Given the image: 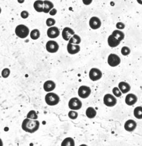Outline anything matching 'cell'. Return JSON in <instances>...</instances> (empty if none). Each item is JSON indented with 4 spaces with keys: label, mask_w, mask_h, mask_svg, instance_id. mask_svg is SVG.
I'll return each mask as SVG.
<instances>
[{
    "label": "cell",
    "mask_w": 142,
    "mask_h": 146,
    "mask_svg": "<svg viewBox=\"0 0 142 146\" xmlns=\"http://www.w3.org/2000/svg\"><path fill=\"white\" fill-rule=\"evenodd\" d=\"M40 123L37 120L26 118L21 124V128L25 132L29 133H34L39 129Z\"/></svg>",
    "instance_id": "cell-1"
},
{
    "label": "cell",
    "mask_w": 142,
    "mask_h": 146,
    "mask_svg": "<svg viewBox=\"0 0 142 146\" xmlns=\"http://www.w3.org/2000/svg\"><path fill=\"white\" fill-rule=\"evenodd\" d=\"M45 101L48 105L55 106L60 102V97L55 93L50 92L46 94L45 97Z\"/></svg>",
    "instance_id": "cell-2"
},
{
    "label": "cell",
    "mask_w": 142,
    "mask_h": 146,
    "mask_svg": "<svg viewBox=\"0 0 142 146\" xmlns=\"http://www.w3.org/2000/svg\"><path fill=\"white\" fill-rule=\"evenodd\" d=\"M15 33L17 36L21 38H24L28 36L29 29L24 25H19L15 29Z\"/></svg>",
    "instance_id": "cell-3"
},
{
    "label": "cell",
    "mask_w": 142,
    "mask_h": 146,
    "mask_svg": "<svg viewBox=\"0 0 142 146\" xmlns=\"http://www.w3.org/2000/svg\"><path fill=\"white\" fill-rule=\"evenodd\" d=\"M68 106L72 110H79L82 107V102L78 98H72L69 101Z\"/></svg>",
    "instance_id": "cell-4"
},
{
    "label": "cell",
    "mask_w": 142,
    "mask_h": 146,
    "mask_svg": "<svg viewBox=\"0 0 142 146\" xmlns=\"http://www.w3.org/2000/svg\"><path fill=\"white\" fill-rule=\"evenodd\" d=\"M103 103L108 107H112L117 104V100L113 95L106 94L103 98Z\"/></svg>",
    "instance_id": "cell-5"
},
{
    "label": "cell",
    "mask_w": 142,
    "mask_h": 146,
    "mask_svg": "<svg viewBox=\"0 0 142 146\" xmlns=\"http://www.w3.org/2000/svg\"><path fill=\"white\" fill-rule=\"evenodd\" d=\"M91 94V89L89 86L83 85L80 86L78 91V96L82 99H86L89 97Z\"/></svg>",
    "instance_id": "cell-6"
},
{
    "label": "cell",
    "mask_w": 142,
    "mask_h": 146,
    "mask_svg": "<svg viewBox=\"0 0 142 146\" xmlns=\"http://www.w3.org/2000/svg\"><path fill=\"white\" fill-rule=\"evenodd\" d=\"M89 76L92 81H96L101 78L102 73L100 69L96 68H93L89 71Z\"/></svg>",
    "instance_id": "cell-7"
},
{
    "label": "cell",
    "mask_w": 142,
    "mask_h": 146,
    "mask_svg": "<svg viewBox=\"0 0 142 146\" xmlns=\"http://www.w3.org/2000/svg\"><path fill=\"white\" fill-rule=\"evenodd\" d=\"M120 58L116 54H110L108 58V63L111 67H116L120 64Z\"/></svg>",
    "instance_id": "cell-8"
},
{
    "label": "cell",
    "mask_w": 142,
    "mask_h": 146,
    "mask_svg": "<svg viewBox=\"0 0 142 146\" xmlns=\"http://www.w3.org/2000/svg\"><path fill=\"white\" fill-rule=\"evenodd\" d=\"M59 46L57 42L54 41H49L46 43V49L50 53H55L58 51Z\"/></svg>",
    "instance_id": "cell-9"
},
{
    "label": "cell",
    "mask_w": 142,
    "mask_h": 146,
    "mask_svg": "<svg viewBox=\"0 0 142 146\" xmlns=\"http://www.w3.org/2000/svg\"><path fill=\"white\" fill-rule=\"evenodd\" d=\"M137 127V123L133 119L127 120L124 124V129L127 132H133Z\"/></svg>",
    "instance_id": "cell-10"
},
{
    "label": "cell",
    "mask_w": 142,
    "mask_h": 146,
    "mask_svg": "<svg viewBox=\"0 0 142 146\" xmlns=\"http://www.w3.org/2000/svg\"><path fill=\"white\" fill-rule=\"evenodd\" d=\"M89 26L93 29H99L101 26V20L96 17H92L89 21Z\"/></svg>",
    "instance_id": "cell-11"
},
{
    "label": "cell",
    "mask_w": 142,
    "mask_h": 146,
    "mask_svg": "<svg viewBox=\"0 0 142 146\" xmlns=\"http://www.w3.org/2000/svg\"><path fill=\"white\" fill-rule=\"evenodd\" d=\"M60 31L57 27H51L48 29L47 35L49 38H55L60 35Z\"/></svg>",
    "instance_id": "cell-12"
},
{
    "label": "cell",
    "mask_w": 142,
    "mask_h": 146,
    "mask_svg": "<svg viewBox=\"0 0 142 146\" xmlns=\"http://www.w3.org/2000/svg\"><path fill=\"white\" fill-rule=\"evenodd\" d=\"M75 34V32L73 29L69 27H65L62 32V36L65 41H69L71 36Z\"/></svg>",
    "instance_id": "cell-13"
},
{
    "label": "cell",
    "mask_w": 142,
    "mask_h": 146,
    "mask_svg": "<svg viewBox=\"0 0 142 146\" xmlns=\"http://www.w3.org/2000/svg\"><path fill=\"white\" fill-rule=\"evenodd\" d=\"M137 100H138V98L135 94H129L126 96L125 102L127 105L133 106L137 102Z\"/></svg>",
    "instance_id": "cell-14"
},
{
    "label": "cell",
    "mask_w": 142,
    "mask_h": 146,
    "mask_svg": "<svg viewBox=\"0 0 142 146\" xmlns=\"http://www.w3.org/2000/svg\"><path fill=\"white\" fill-rule=\"evenodd\" d=\"M118 89L120 90L122 94H125L128 93L131 89L130 85L125 82H121L118 84Z\"/></svg>",
    "instance_id": "cell-15"
},
{
    "label": "cell",
    "mask_w": 142,
    "mask_h": 146,
    "mask_svg": "<svg viewBox=\"0 0 142 146\" xmlns=\"http://www.w3.org/2000/svg\"><path fill=\"white\" fill-rule=\"evenodd\" d=\"M56 87L55 83L51 80H49L45 82L43 85V89L46 92H51L55 89Z\"/></svg>",
    "instance_id": "cell-16"
},
{
    "label": "cell",
    "mask_w": 142,
    "mask_h": 146,
    "mask_svg": "<svg viewBox=\"0 0 142 146\" xmlns=\"http://www.w3.org/2000/svg\"><path fill=\"white\" fill-rule=\"evenodd\" d=\"M67 51L69 54H75L79 52L81 50V47L79 45H73L68 43L67 45Z\"/></svg>",
    "instance_id": "cell-17"
},
{
    "label": "cell",
    "mask_w": 142,
    "mask_h": 146,
    "mask_svg": "<svg viewBox=\"0 0 142 146\" xmlns=\"http://www.w3.org/2000/svg\"><path fill=\"white\" fill-rule=\"evenodd\" d=\"M108 43L111 48H115L120 44V42L111 35L108 38Z\"/></svg>",
    "instance_id": "cell-18"
},
{
    "label": "cell",
    "mask_w": 142,
    "mask_h": 146,
    "mask_svg": "<svg viewBox=\"0 0 142 146\" xmlns=\"http://www.w3.org/2000/svg\"><path fill=\"white\" fill-rule=\"evenodd\" d=\"M96 114L97 112L93 107H89L86 110V115L89 118H94L96 116Z\"/></svg>",
    "instance_id": "cell-19"
},
{
    "label": "cell",
    "mask_w": 142,
    "mask_h": 146,
    "mask_svg": "<svg viewBox=\"0 0 142 146\" xmlns=\"http://www.w3.org/2000/svg\"><path fill=\"white\" fill-rule=\"evenodd\" d=\"M61 146H75V142L73 138L67 137L61 142Z\"/></svg>",
    "instance_id": "cell-20"
},
{
    "label": "cell",
    "mask_w": 142,
    "mask_h": 146,
    "mask_svg": "<svg viewBox=\"0 0 142 146\" xmlns=\"http://www.w3.org/2000/svg\"><path fill=\"white\" fill-rule=\"evenodd\" d=\"M34 8L38 12H43L44 3L42 1H36L34 3Z\"/></svg>",
    "instance_id": "cell-21"
},
{
    "label": "cell",
    "mask_w": 142,
    "mask_h": 146,
    "mask_svg": "<svg viewBox=\"0 0 142 146\" xmlns=\"http://www.w3.org/2000/svg\"><path fill=\"white\" fill-rule=\"evenodd\" d=\"M44 8H43V12L45 13H49L52 9H53L54 5L53 3L49 1H44Z\"/></svg>",
    "instance_id": "cell-22"
},
{
    "label": "cell",
    "mask_w": 142,
    "mask_h": 146,
    "mask_svg": "<svg viewBox=\"0 0 142 146\" xmlns=\"http://www.w3.org/2000/svg\"><path fill=\"white\" fill-rule=\"evenodd\" d=\"M112 35L120 42L123 40L124 38H125V34L122 31H119V30L114 31V32H112Z\"/></svg>",
    "instance_id": "cell-23"
},
{
    "label": "cell",
    "mask_w": 142,
    "mask_h": 146,
    "mask_svg": "<svg viewBox=\"0 0 142 146\" xmlns=\"http://www.w3.org/2000/svg\"><path fill=\"white\" fill-rule=\"evenodd\" d=\"M81 42V38L80 36L76 34H74L73 37H71L69 40V44H75L78 45Z\"/></svg>",
    "instance_id": "cell-24"
},
{
    "label": "cell",
    "mask_w": 142,
    "mask_h": 146,
    "mask_svg": "<svg viewBox=\"0 0 142 146\" xmlns=\"http://www.w3.org/2000/svg\"><path fill=\"white\" fill-rule=\"evenodd\" d=\"M134 115L135 117L138 119H142V106H138L136 107L134 110Z\"/></svg>",
    "instance_id": "cell-25"
},
{
    "label": "cell",
    "mask_w": 142,
    "mask_h": 146,
    "mask_svg": "<svg viewBox=\"0 0 142 146\" xmlns=\"http://www.w3.org/2000/svg\"><path fill=\"white\" fill-rule=\"evenodd\" d=\"M30 35L32 40H36L40 37V32L38 29H33V31L31 32Z\"/></svg>",
    "instance_id": "cell-26"
},
{
    "label": "cell",
    "mask_w": 142,
    "mask_h": 146,
    "mask_svg": "<svg viewBox=\"0 0 142 146\" xmlns=\"http://www.w3.org/2000/svg\"><path fill=\"white\" fill-rule=\"evenodd\" d=\"M27 118L33 120H37L38 119V115L35 110H30L27 115Z\"/></svg>",
    "instance_id": "cell-27"
},
{
    "label": "cell",
    "mask_w": 142,
    "mask_h": 146,
    "mask_svg": "<svg viewBox=\"0 0 142 146\" xmlns=\"http://www.w3.org/2000/svg\"><path fill=\"white\" fill-rule=\"evenodd\" d=\"M78 116V113L75 111V110H71L68 113V117L71 119H73V120L76 119H77Z\"/></svg>",
    "instance_id": "cell-28"
},
{
    "label": "cell",
    "mask_w": 142,
    "mask_h": 146,
    "mask_svg": "<svg viewBox=\"0 0 142 146\" xmlns=\"http://www.w3.org/2000/svg\"><path fill=\"white\" fill-rule=\"evenodd\" d=\"M121 52H122V54L123 56H127V55L130 54V49L127 46H124V47L122 48Z\"/></svg>",
    "instance_id": "cell-29"
},
{
    "label": "cell",
    "mask_w": 142,
    "mask_h": 146,
    "mask_svg": "<svg viewBox=\"0 0 142 146\" xmlns=\"http://www.w3.org/2000/svg\"><path fill=\"white\" fill-rule=\"evenodd\" d=\"M112 92L116 97H120L122 96V93L117 87L114 88V89H112Z\"/></svg>",
    "instance_id": "cell-30"
},
{
    "label": "cell",
    "mask_w": 142,
    "mask_h": 146,
    "mask_svg": "<svg viewBox=\"0 0 142 146\" xmlns=\"http://www.w3.org/2000/svg\"><path fill=\"white\" fill-rule=\"evenodd\" d=\"M10 74V70L8 68H5L2 71V76L3 78H7L9 77Z\"/></svg>",
    "instance_id": "cell-31"
},
{
    "label": "cell",
    "mask_w": 142,
    "mask_h": 146,
    "mask_svg": "<svg viewBox=\"0 0 142 146\" xmlns=\"http://www.w3.org/2000/svg\"><path fill=\"white\" fill-rule=\"evenodd\" d=\"M55 21L53 19V18H48L46 21V25L49 27H51V26H52L53 25H54L55 24Z\"/></svg>",
    "instance_id": "cell-32"
},
{
    "label": "cell",
    "mask_w": 142,
    "mask_h": 146,
    "mask_svg": "<svg viewBox=\"0 0 142 146\" xmlns=\"http://www.w3.org/2000/svg\"><path fill=\"white\" fill-rule=\"evenodd\" d=\"M116 27L119 29H123L125 27V25L121 22H119L116 24Z\"/></svg>",
    "instance_id": "cell-33"
},
{
    "label": "cell",
    "mask_w": 142,
    "mask_h": 146,
    "mask_svg": "<svg viewBox=\"0 0 142 146\" xmlns=\"http://www.w3.org/2000/svg\"><path fill=\"white\" fill-rule=\"evenodd\" d=\"M29 16V13L26 11H23L21 12V17L24 18V19H26Z\"/></svg>",
    "instance_id": "cell-34"
},
{
    "label": "cell",
    "mask_w": 142,
    "mask_h": 146,
    "mask_svg": "<svg viewBox=\"0 0 142 146\" xmlns=\"http://www.w3.org/2000/svg\"><path fill=\"white\" fill-rule=\"evenodd\" d=\"M57 13V10L55 9H53L52 10H51L50 12L49 13L51 16H54L56 15V13Z\"/></svg>",
    "instance_id": "cell-35"
},
{
    "label": "cell",
    "mask_w": 142,
    "mask_h": 146,
    "mask_svg": "<svg viewBox=\"0 0 142 146\" xmlns=\"http://www.w3.org/2000/svg\"><path fill=\"white\" fill-rule=\"evenodd\" d=\"M0 146H3V143L1 138H0Z\"/></svg>",
    "instance_id": "cell-36"
},
{
    "label": "cell",
    "mask_w": 142,
    "mask_h": 146,
    "mask_svg": "<svg viewBox=\"0 0 142 146\" xmlns=\"http://www.w3.org/2000/svg\"><path fill=\"white\" fill-rule=\"evenodd\" d=\"M88 146L87 145H86V144H81V145L80 146Z\"/></svg>",
    "instance_id": "cell-37"
},
{
    "label": "cell",
    "mask_w": 142,
    "mask_h": 146,
    "mask_svg": "<svg viewBox=\"0 0 142 146\" xmlns=\"http://www.w3.org/2000/svg\"><path fill=\"white\" fill-rule=\"evenodd\" d=\"M1 9L0 8V14H1Z\"/></svg>",
    "instance_id": "cell-38"
}]
</instances>
